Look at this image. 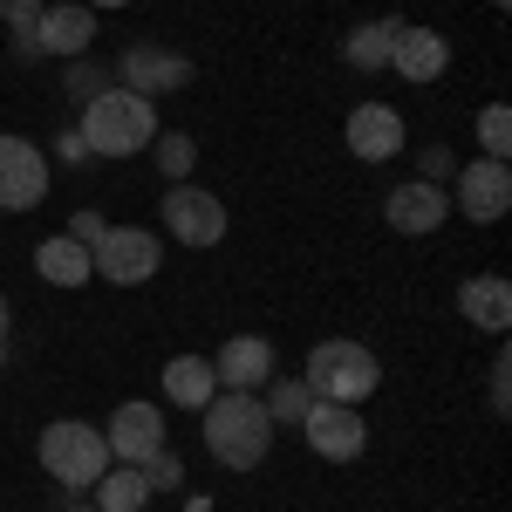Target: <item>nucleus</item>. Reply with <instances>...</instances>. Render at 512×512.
<instances>
[{"instance_id": "20", "label": "nucleus", "mask_w": 512, "mask_h": 512, "mask_svg": "<svg viewBox=\"0 0 512 512\" xmlns=\"http://www.w3.org/2000/svg\"><path fill=\"white\" fill-rule=\"evenodd\" d=\"M396 14H383V21H362L349 41H342V62L349 69H362V76H376V69H390V48H396Z\"/></svg>"}, {"instance_id": "35", "label": "nucleus", "mask_w": 512, "mask_h": 512, "mask_svg": "<svg viewBox=\"0 0 512 512\" xmlns=\"http://www.w3.org/2000/svg\"><path fill=\"white\" fill-rule=\"evenodd\" d=\"M0 369H7V342H0Z\"/></svg>"}, {"instance_id": "23", "label": "nucleus", "mask_w": 512, "mask_h": 512, "mask_svg": "<svg viewBox=\"0 0 512 512\" xmlns=\"http://www.w3.org/2000/svg\"><path fill=\"white\" fill-rule=\"evenodd\" d=\"M151 158H158V171L171 178V185H185L192 164H198V144L185 137V130H158V137H151Z\"/></svg>"}, {"instance_id": "8", "label": "nucleus", "mask_w": 512, "mask_h": 512, "mask_svg": "<svg viewBox=\"0 0 512 512\" xmlns=\"http://www.w3.org/2000/svg\"><path fill=\"white\" fill-rule=\"evenodd\" d=\"M301 437H308V451L328 458V465H349L369 451V424H362V403H328L315 396L308 403V417H301Z\"/></svg>"}, {"instance_id": "19", "label": "nucleus", "mask_w": 512, "mask_h": 512, "mask_svg": "<svg viewBox=\"0 0 512 512\" xmlns=\"http://www.w3.org/2000/svg\"><path fill=\"white\" fill-rule=\"evenodd\" d=\"M35 274L48 280V287H89V246L82 239H69V233H55V239H41L35 246Z\"/></svg>"}, {"instance_id": "7", "label": "nucleus", "mask_w": 512, "mask_h": 512, "mask_svg": "<svg viewBox=\"0 0 512 512\" xmlns=\"http://www.w3.org/2000/svg\"><path fill=\"white\" fill-rule=\"evenodd\" d=\"M158 219H164V233L178 239V246H219V239H226V198L185 178V185L164 192Z\"/></svg>"}, {"instance_id": "1", "label": "nucleus", "mask_w": 512, "mask_h": 512, "mask_svg": "<svg viewBox=\"0 0 512 512\" xmlns=\"http://www.w3.org/2000/svg\"><path fill=\"white\" fill-rule=\"evenodd\" d=\"M205 451L226 465V472H253V465H267V451H274V417H267V403L253 390H219L205 410Z\"/></svg>"}, {"instance_id": "15", "label": "nucleus", "mask_w": 512, "mask_h": 512, "mask_svg": "<svg viewBox=\"0 0 512 512\" xmlns=\"http://www.w3.org/2000/svg\"><path fill=\"white\" fill-rule=\"evenodd\" d=\"M342 137H349V151L362 164H390L403 151V117H396L390 103H362V110H349Z\"/></svg>"}, {"instance_id": "4", "label": "nucleus", "mask_w": 512, "mask_h": 512, "mask_svg": "<svg viewBox=\"0 0 512 512\" xmlns=\"http://www.w3.org/2000/svg\"><path fill=\"white\" fill-rule=\"evenodd\" d=\"M301 383L315 396H328V403H362V396H376V383H383V362H376L369 342L328 335V342L308 349V376H301Z\"/></svg>"}, {"instance_id": "33", "label": "nucleus", "mask_w": 512, "mask_h": 512, "mask_svg": "<svg viewBox=\"0 0 512 512\" xmlns=\"http://www.w3.org/2000/svg\"><path fill=\"white\" fill-rule=\"evenodd\" d=\"M7 321H14V308H7V294H0V342H7Z\"/></svg>"}, {"instance_id": "28", "label": "nucleus", "mask_w": 512, "mask_h": 512, "mask_svg": "<svg viewBox=\"0 0 512 512\" xmlns=\"http://www.w3.org/2000/svg\"><path fill=\"white\" fill-rule=\"evenodd\" d=\"M144 478H151V492H178V485H185V465H178V451H171V444H164L158 458H151V465H144Z\"/></svg>"}, {"instance_id": "18", "label": "nucleus", "mask_w": 512, "mask_h": 512, "mask_svg": "<svg viewBox=\"0 0 512 512\" xmlns=\"http://www.w3.org/2000/svg\"><path fill=\"white\" fill-rule=\"evenodd\" d=\"M212 396H219L212 355H171V362H164V403H178V410H205Z\"/></svg>"}, {"instance_id": "2", "label": "nucleus", "mask_w": 512, "mask_h": 512, "mask_svg": "<svg viewBox=\"0 0 512 512\" xmlns=\"http://www.w3.org/2000/svg\"><path fill=\"white\" fill-rule=\"evenodd\" d=\"M76 130H82V144H89V158H137V151H151V137H158V103L110 82L103 96L82 103Z\"/></svg>"}, {"instance_id": "14", "label": "nucleus", "mask_w": 512, "mask_h": 512, "mask_svg": "<svg viewBox=\"0 0 512 512\" xmlns=\"http://www.w3.org/2000/svg\"><path fill=\"white\" fill-rule=\"evenodd\" d=\"M89 41H96V14H89L82 0L41 7V21H35V55H62V62H76V55H89Z\"/></svg>"}, {"instance_id": "22", "label": "nucleus", "mask_w": 512, "mask_h": 512, "mask_svg": "<svg viewBox=\"0 0 512 512\" xmlns=\"http://www.w3.org/2000/svg\"><path fill=\"white\" fill-rule=\"evenodd\" d=\"M260 403H267L274 431H301V417H308V403H315V390H308L301 376H274V383L260 390Z\"/></svg>"}, {"instance_id": "32", "label": "nucleus", "mask_w": 512, "mask_h": 512, "mask_svg": "<svg viewBox=\"0 0 512 512\" xmlns=\"http://www.w3.org/2000/svg\"><path fill=\"white\" fill-rule=\"evenodd\" d=\"M89 14H110V7H137V0H82Z\"/></svg>"}, {"instance_id": "5", "label": "nucleus", "mask_w": 512, "mask_h": 512, "mask_svg": "<svg viewBox=\"0 0 512 512\" xmlns=\"http://www.w3.org/2000/svg\"><path fill=\"white\" fill-rule=\"evenodd\" d=\"M89 267L110 280V287H144L164 267V239L144 226H110V233L89 246Z\"/></svg>"}, {"instance_id": "17", "label": "nucleus", "mask_w": 512, "mask_h": 512, "mask_svg": "<svg viewBox=\"0 0 512 512\" xmlns=\"http://www.w3.org/2000/svg\"><path fill=\"white\" fill-rule=\"evenodd\" d=\"M458 315L472 321V328H485V335H506L512 321V287L499 274H472L465 287H458Z\"/></svg>"}, {"instance_id": "10", "label": "nucleus", "mask_w": 512, "mask_h": 512, "mask_svg": "<svg viewBox=\"0 0 512 512\" xmlns=\"http://www.w3.org/2000/svg\"><path fill=\"white\" fill-rule=\"evenodd\" d=\"M103 444H110V458L117 465H151L164 444H171V424H164V410L158 403H117V417L103 424Z\"/></svg>"}, {"instance_id": "9", "label": "nucleus", "mask_w": 512, "mask_h": 512, "mask_svg": "<svg viewBox=\"0 0 512 512\" xmlns=\"http://www.w3.org/2000/svg\"><path fill=\"white\" fill-rule=\"evenodd\" d=\"M117 89H137V96H178V89H192V55H171V48H151V41H137V48H123L117 62Z\"/></svg>"}, {"instance_id": "26", "label": "nucleus", "mask_w": 512, "mask_h": 512, "mask_svg": "<svg viewBox=\"0 0 512 512\" xmlns=\"http://www.w3.org/2000/svg\"><path fill=\"white\" fill-rule=\"evenodd\" d=\"M478 144H485V158H506L512 151V110L506 103H485L478 110Z\"/></svg>"}, {"instance_id": "27", "label": "nucleus", "mask_w": 512, "mask_h": 512, "mask_svg": "<svg viewBox=\"0 0 512 512\" xmlns=\"http://www.w3.org/2000/svg\"><path fill=\"white\" fill-rule=\"evenodd\" d=\"M485 403H492V417H506V410H512V355H506V349L492 355V376H485Z\"/></svg>"}, {"instance_id": "30", "label": "nucleus", "mask_w": 512, "mask_h": 512, "mask_svg": "<svg viewBox=\"0 0 512 512\" xmlns=\"http://www.w3.org/2000/svg\"><path fill=\"white\" fill-rule=\"evenodd\" d=\"M451 171H458V158H451L444 144H431V151H424V171H417V178H424V185H444Z\"/></svg>"}, {"instance_id": "24", "label": "nucleus", "mask_w": 512, "mask_h": 512, "mask_svg": "<svg viewBox=\"0 0 512 512\" xmlns=\"http://www.w3.org/2000/svg\"><path fill=\"white\" fill-rule=\"evenodd\" d=\"M110 82H117V69H110V62H96V55H76V62L62 69V89H69L76 103H89V96H103Z\"/></svg>"}, {"instance_id": "25", "label": "nucleus", "mask_w": 512, "mask_h": 512, "mask_svg": "<svg viewBox=\"0 0 512 512\" xmlns=\"http://www.w3.org/2000/svg\"><path fill=\"white\" fill-rule=\"evenodd\" d=\"M48 0H0V21H7V35H14V55H35V21Z\"/></svg>"}, {"instance_id": "12", "label": "nucleus", "mask_w": 512, "mask_h": 512, "mask_svg": "<svg viewBox=\"0 0 512 512\" xmlns=\"http://www.w3.org/2000/svg\"><path fill=\"white\" fill-rule=\"evenodd\" d=\"M383 219H390L403 239H431L444 219H451V192L444 185H424V178H403L390 198H383Z\"/></svg>"}, {"instance_id": "31", "label": "nucleus", "mask_w": 512, "mask_h": 512, "mask_svg": "<svg viewBox=\"0 0 512 512\" xmlns=\"http://www.w3.org/2000/svg\"><path fill=\"white\" fill-rule=\"evenodd\" d=\"M55 158H62V164H89V144H82V130H62V137H55Z\"/></svg>"}, {"instance_id": "21", "label": "nucleus", "mask_w": 512, "mask_h": 512, "mask_svg": "<svg viewBox=\"0 0 512 512\" xmlns=\"http://www.w3.org/2000/svg\"><path fill=\"white\" fill-rule=\"evenodd\" d=\"M89 492H96V512H144L151 478H144V465H110V472L96 478Z\"/></svg>"}, {"instance_id": "29", "label": "nucleus", "mask_w": 512, "mask_h": 512, "mask_svg": "<svg viewBox=\"0 0 512 512\" xmlns=\"http://www.w3.org/2000/svg\"><path fill=\"white\" fill-rule=\"evenodd\" d=\"M110 233V219H103V212H96V205H82L76 219H69V239H82V246H96V239Z\"/></svg>"}, {"instance_id": "3", "label": "nucleus", "mask_w": 512, "mask_h": 512, "mask_svg": "<svg viewBox=\"0 0 512 512\" xmlns=\"http://www.w3.org/2000/svg\"><path fill=\"white\" fill-rule=\"evenodd\" d=\"M35 458H41V472L55 478V485H69V492H89L96 478L117 465V458H110V444H103V431H96V424H82V417H55V424L41 431Z\"/></svg>"}, {"instance_id": "13", "label": "nucleus", "mask_w": 512, "mask_h": 512, "mask_svg": "<svg viewBox=\"0 0 512 512\" xmlns=\"http://www.w3.org/2000/svg\"><path fill=\"white\" fill-rule=\"evenodd\" d=\"M212 376H219V390H267L274 383V342L267 335H233L226 349L212 355Z\"/></svg>"}, {"instance_id": "34", "label": "nucleus", "mask_w": 512, "mask_h": 512, "mask_svg": "<svg viewBox=\"0 0 512 512\" xmlns=\"http://www.w3.org/2000/svg\"><path fill=\"white\" fill-rule=\"evenodd\" d=\"M62 512H96V506H62Z\"/></svg>"}, {"instance_id": "11", "label": "nucleus", "mask_w": 512, "mask_h": 512, "mask_svg": "<svg viewBox=\"0 0 512 512\" xmlns=\"http://www.w3.org/2000/svg\"><path fill=\"white\" fill-rule=\"evenodd\" d=\"M48 198V158L28 137L0 130V212H35Z\"/></svg>"}, {"instance_id": "6", "label": "nucleus", "mask_w": 512, "mask_h": 512, "mask_svg": "<svg viewBox=\"0 0 512 512\" xmlns=\"http://www.w3.org/2000/svg\"><path fill=\"white\" fill-rule=\"evenodd\" d=\"M512 205V164L506 158H472L451 171V212H465L472 226H499Z\"/></svg>"}, {"instance_id": "16", "label": "nucleus", "mask_w": 512, "mask_h": 512, "mask_svg": "<svg viewBox=\"0 0 512 512\" xmlns=\"http://www.w3.org/2000/svg\"><path fill=\"white\" fill-rule=\"evenodd\" d=\"M390 69L403 82H437L444 69H451V41L437 35V28H396V48H390Z\"/></svg>"}, {"instance_id": "36", "label": "nucleus", "mask_w": 512, "mask_h": 512, "mask_svg": "<svg viewBox=\"0 0 512 512\" xmlns=\"http://www.w3.org/2000/svg\"><path fill=\"white\" fill-rule=\"evenodd\" d=\"M492 7H506V0H492Z\"/></svg>"}]
</instances>
